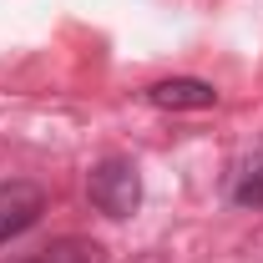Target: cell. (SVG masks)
I'll use <instances>...</instances> for the list:
<instances>
[{
  "mask_svg": "<svg viewBox=\"0 0 263 263\" xmlns=\"http://www.w3.org/2000/svg\"><path fill=\"white\" fill-rule=\"evenodd\" d=\"M86 197H91V208L106 213V218H132L137 202H142V172H137V162H127V157L97 162L91 177H86Z\"/></svg>",
  "mask_w": 263,
  "mask_h": 263,
  "instance_id": "6da1fadb",
  "label": "cell"
},
{
  "mask_svg": "<svg viewBox=\"0 0 263 263\" xmlns=\"http://www.w3.org/2000/svg\"><path fill=\"white\" fill-rule=\"evenodd\" d=\"M41 213H46V193L35 182H21V177L15 182H0V243H10L26 228H35Z\"/></svg>",
  "mask_w": 263,
  "mask_h": 263,
  "instance_id": "7a4b0ae2",
  "label": "cell"
},
{
  "mask_svg": "<svg viewBox=\"0 0 263 263\" xmlns=\"http://www.w3.org/2000/svg\"><path fill=\"white\" fill-rule=\"evenodd\" d=\"M142 97L152 101V106H162V111H208V106H218V91H213L208 81H193V76L157 81V86H147Z\"/></svg>",
  "mask_w": 263,
  "mask_h": 263,
  "instance_id": "3957f363",
  "label": "cell"
},
{
  "mask_svg": "<svg viewBox=\"0 0 263 263\" xmlns=\"http://www.w3.org/2000/svg\"><path fill=\"white\" fill-rule=\"evenodd\" d=\"M31 263H106V248H101L97 238H56Z\"/></svg>",
  "mask_w": 263,
  "mask_h": 263,
  "instance_id": "277c9868",
  "label": "cell"
},
{
  "mask_svg": "<svg viewBox=\"0 0 263 263\" xmlns=\"http://www.w3.org/2000/svg\"><path fill=\"white\" fill-rule=\"evenodd\" d=\"M233 202H238V208H263V152H253L248 162L238 167V182H233Z\"/></svg>",
  "mask_w": 263,
  "mask_h": 263,
  "instance_id": "5b68a950",
  "label": "cell"
}]
</instances>
